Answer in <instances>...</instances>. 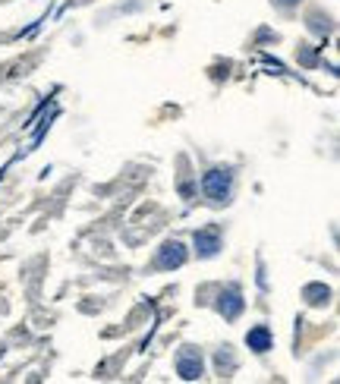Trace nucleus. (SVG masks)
Segmentation results:
<instances>
[{
    "label": "nucleus",
    "instance_id": "1",
    "mask_svg": "<svg viewBox=\"0 0 340 384\" xmlns=\"http://www.w3.org/2000/svg\"><path fill=\"white\" fill-rule=\"evenodd\" d=\"M233 180H237L233 167H211V171L205 173V177H202V189H205V195H208L211 205H227V202H230Z\"/></svg>",
    "mask_w": 340,
    "mask_h": 384
},
{
    "label": "nucleus",
    "instance_id": "2",
    "mask_svg": "<svg viewBox=\"0 0 340 384\" xmlns=\"http://www.w3.org/2000/svg\"><path fill=\"white\" fill-rule=\"evenodd\" d=\"M177 372L180 378H186V381H196V378H202V353L196 350V347H183V350L177 353Z\"/></svg>",
    "mask_w": 340,
    "mask_h": 384
},
{
    "label": "nucleus",
    "instance_id": "3",
    "mask_svg": "<svg viewBox=\"0 0 340 384\" xmlns=\"http://www.w3.org/2000/svg\"><path fill=\"white\" fill-rule=\"evenodd\" d=\"M221 249V230L218 227H205L196 234V252L198 259H211V255H218Z\"/></svg>",
    "mask_w": 340,
    "mask_h": 384
},
{
    "label": "nucleus",
    "instance_id": "4",
    "mask_svg": "<svg viewBox=\"0 0 340 384\" xmlns=\"http://www.w3.org/2000/svg\"><path fill=\"white\" fill-rule=\"evenodd\" d=\"M186 261V252H183V243H164V249H161V255H158L151 265L155 268H161V271H167V268H180Z\"/></svg>",
    "mask_w": 340,
    "mask_h": 384
},
{
    "label": "nucleus",
    "instance_id": "5",
    "mask_svg": "<svg viewBox=\"0 0 340 384\" xmlns=\"http://www.w3.org/2000/svg\"><path fill=\"white\" fill-rule=\"evenodd\" d=\"M271 331H268V324H255V328H249V334H246V347H249L252 353H268L271 350Z\"/></svg>",
    "mask_w": 340,
    "mask_h": 384
},
{
    "label": "nucleus",
    "instance_id": "6",
    "mask_svg": "<svg viewBox=\"0 0 340 384\" xmlns=\"http://www.w3.org/2000/svg\"><path fill=\"white\" fill-rule=\"evenodd\" d=\"M328 296H331V290L321 287V283H309V287H306V302H309V306H325Z\"/></svg>",
    "mask_w": 340,
    "mask_h": 384
}]
</instances>
